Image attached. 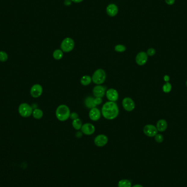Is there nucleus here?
<instances>
[{
  "instance_id": "1",
  "label": "nucleus",
  "mask_w": 187,
  "mask_h": 187,
  "mask_svg": "<svg viewBox=\"0 0 187 187\" xmlns=\"http://www.w3.org/2000/svg\"><path fill=\"white\" fill-rule=\"evenodd\" d=\"M119 108L115 102L108 101L104 103L102 108L101 113L104 118L113 120L119 114Z\"/></svg>"
},
{
  "instance_id": "2",
  "label": "nucleus",
  "mask_w": 187,
  "mask_h": 187,
  "mask_svg": "<svg viewBox=\"0 0 187 187\" xmlns=\"http://www.w3.org/2000/svg\"><path fill=\"white\" fill-rule=\"evenodd\" d=\"M70 110L67 106L61 104L59 106L56 110V117L57 119L61 122H65L70 118Z\"/></svg>"
},
{
  "instance_id": "3",
  "label": "nucleus",
  "mask_w": 187,
  "mask_h": 187,
  "mask_svg": "<svg viewBox=\"0 0 187 187\" xmlns=\"http://www.w3.org/2000/svg\"><path fill=\"white\" fill-rule=\"evenodd\" d=\"M92 81L97 85H101L104 82L106 79V72L103 69L99 68L96 70L92 74Z\"/></svg>"
},
{
  "instance_id": "4",
  "label": "nucleus",
  "mask_w": 187,
  "mask_h": 187,
  "mask_svg": "<svg viewBox=\"0 0 187 187\" xmlns=\"http://www.w3.org/2000/svg\"><path fill=\"white\" fill-rule=\"evenodd\" d=\"M74 47V42L73 39L67 37L62 41L60 48L61 50L65 53H68L71 51Z\"/></svg>"
},
{
  "instance_id": "5",
  "label": "nucleus",
  "mask_w": 187,
  "mask_h": 187,
  "mask_svg": "<svg viewBox=\"0 0 187 187\" xmlns=\"http://www.w3.org/2000/svg\"><path fill=\"white\" fill-rule=\"evenodd\" d=\"M18 112L21 117L27 118L33 114V108L28 104L23 103L19 106Z\"/></svg>"
},
{
  "instance_id": "6",
  "label": "nucleus",
  "mask_w": 187,
  "mask_h": 187,
  "mask_svg": "<svg viewBox=\"0 0 187 187\" xmlns=\"http://www.w3.org/2000/svg\"><path fill=\"white\" fill-rule=\"evenodd\" d=\"M122 105L126 111L131 112L135 109V104L133 100L130 98H125L122 101Z\"/></svg>"
},
{
  "instance_id": "7",
  "label": "nucleus",
  "mask_w": 187,
  "mask_h": 187,
  "mask_svg": "<svg viewBox=\"0 0 187 187\" xmlns=\"http://www.w3.org/2000/svg\"><path fill=\"white\" fill-rule=\"evenodd\" d=\"M108 141V139L106 135L104 134L98 135L97 136L95 137L94 139V143L95 145L98 147H102L106 145Z\"/></svg>"
},
{
  "instance_id": "8",
  "label": "nucleus",
  "mask_w": 187,
  "mask_h": 187,
  "mask_svg": "<svg viewBox=\"0 0 187 187\" xmlns=\"http://www.w3.org/2000/svg\"><path fill=\"white\" fill-rule=\"evenodd\" d=\"M43 92V88L39 84H34L30 89V94L34 98H38L41 96Z\"/></svg>"
},
{
  "instance_id": "9",
  "label": "nucleus",
  "mask_w": 187,
  "mask_h": 187,
  "mask_svg": "<svg viewBox=\"0 0 187 187\" xmlns=\"http://www.w3.org/2000/svg\"><path fill=\"white\" fill-rule=\"evenodd\" d=\"M157 129L153 125H146L143 128V132L146 136L154 137L157 134Z\"/></svg>"
},
{
  "instance_id": "10",
  "label": "nucleus",
  "mask_w": 187,
  "mask_h": 187,
  "mask_svg": "<svg viewBox=\"0 0 187 187\" xmlns=\"http://www.w3.org/2000/svg\"><path fill=\"white\" fill-rule=\"evenodd\" d=\"M135 60L137 65H144L148 61V55L145 51H141L137 54Z\"/></svg>"
},
{
  "instance_id": "11",
  "label": "nucleus",
  "mask_w": 187,
  "mask_h": 187,
  "mask_svg": "<svg viewBox=\"0 0 187 187\" xmlns=\"http://www.w3.org/2000/svg\"><path fill=\"white\" fill-rule=\"evenodd\" d=\"M106 95L107 99L109 101L112 102H116L118 100L119 98L118 92L116 90V89L113 88L108 89L107 92H106Z\"/></svg>"
},
{
  "instance_id": "12",
  "label": "nucleus",
  "mask_w": 187,
  "mask_h": 187,
  "mask_svg": "<svg viewBox=\"0 0 187 187\" xmlns=\"http://www.w3.org/2000/svg\"><path fill=\"white\" fill-rule=\"evenodd\" d=\"M95 126L91 123H86L82 125L81 128V132L86 135H91L94 133Z\"/></svg>"
},
{
  "instance_id": "13",
  "label": "nucleus",
  "mask_w": 187,
  "mask_h": 187,
  "mask_svg": "<svg viewBox=\"0 0 187 187\" xmlns=\"http://www.w3.org/2000/svg\"><path fill=\"white\" fill-rule=\"evenodd\" d=\"M92 92L95 98H102L106 94V89L104 86L98 85L94 88Z\"/></svg>"
},
{
  "instance_id": "14",
  "label": "nucleus",
  "mask_w": 187,
  "mask_h": 187,
  "mask_svg": "<svg viewBox=\"0 0 187 187\" xmlns=\"http://www.w3.org/2000/svg\"><path fill=\"white\" fill-rule=\"evenodd\" d=\"M89 116L90 119L92 121H98L101 117V112L96 107L90 109L89 111Z\"/></svg>"
},
{
  "instance_id": "15",
  "label": "nucleus",
  "mask_w": 187,
  "mask_h": 187,
  "mask_svg": "<svg viewBox=\"0 0 187 187\" xmlns=\"http://www.w3.org/2000/svg\"><path fill=\"white\" fill-rule=\"evenodd\" d=\"M106 12L107 14L111 17H115L118 12V7L115 4L111 3L107 6L106 8Z\"/></svg>"
},
{
  "instance_id": "16",
  "label": "nucleus",
  "mask_w": 187,
  "mask_h": 187,
  "mask_svg": "<svg viewBox=\"0 0 187 187\" xmlns=\"http://www.w3.org/2000/svg\"><path fill=\"white\" fill-rule=\"evenodd\" d=\"M167 127V124L165 120L164 119H161L158 120L157 123V131H159L161 132H163L165 131Z\"/></svg>"
},
{
  "instance_id": "17",
  "label": "nucleus",
  "mask_w": 187,
  "mask_h": 187,
  "mask_svg": "<svg viewBox=\"0 0 187 187\" xmlns=\"http://www.w3.org/2000/svg\"><path fill=\"white\" fill-rule=\"evenodd\" d=\"M84 104L89 109H92L96 106L94 103V98L92 96L87 97L84 101Z\"/></svg>"
},
{
  "instance_id": "18",
  "label": "nucleus",
  "mask_w": 187,
  "mask_h": 187,
  "mask_svg": "<svg viewBox=\"0 0 187 187\" xmlns=\"http://www.w3.org/2000/svg\"><path fill=\"white\" fill-rule=\"evenodd\" d=\"M132 186L130 181L127 179H122L118 183V187H131Z\"/></svg>"
},
{
  "instance_id": "19",
  "label": "nucleus",
  "mask_w": 187,
  "mask_h": 187,
  "mask_svg": "<svg viewBox=\"0 0 187 187\" xmlns=\"http://www.w3.org/2000/svg\"><path fill=\"white\" fill-rule=\"evenodd\" d=\"M92 81V78L88 75L83 76L80 79V83L84 86H88L91 83Z\"/></svg>"
},
{
  "instance_id": "20",
  "label": "nucleus",
  "mask_w": 187,
  "mask_h": 187,
  "mask_svg": "<svg viewBox=\"0 0 187 187\" xmlns=\"http://www.w3.org/2000/svg\"><path fill=\"white\" fill-rule=\"evenodd\" d=\"M33 117L36 119H41L43 116V112L41 110L36 108L34 110H33Z\"/></svg>"
},
{
  "instance_id": "21",
  "label": "nucleus",
  "mask_w": 187,
  "mask_h": 187,
  "mask_svg": "<svg viewBox=\"0 0 187 187\" xmlns=\"http://www.w3.org/2000/svg\"><path fill=\"white\" fill-rule=\"evenodd\" d=\"M72 124L73 128L76 130H80L81 129L82 126V123L79 118L73 120Z\"/></svg>"
},
{
  "instance_id": "22",
  "label": "nucleus",
  "mask_w": 187,
  "mask_h": 187,
  "mask_svg": "<svg viewBox=\"0 0 187 187\" xmlns=\"http://www.w3.org/2000/svg\"><path fill=\"white\" fill-rule=\"evenodd\" d=\"M63 56H64V53L61 49H56L55 51H54L53 53L54 59L57 60L61 59Z\"/></svg>"
},
{
  "instance_id": "23",
  "label": "nucleus",
  "mask_w": 187,
  "mask_h": 187,
  "mask_svg": "<svg viewBox=\"0 0 187 187\" xmlns=\"http://www.w3.org/2000/svg\"><path fill=\"white\" fill-rule=\"evenodd\" d=\"M8 59V54L4 51H0V61L6 62Z\"/></svg>"
},
{
  "instance_id": "24",
  "label": "nucleus",
  "mask_w": 187,
  "mask_h": 187,
  "mask_svg": "<svg viewBox=\"0 0 187 187\" xmlns=\"http://www.w3.org/2000/svg\"><path fill=\"white\" fill-rule=\"evenodd\" d=\"M172 89V86L170 83L169 82H167L165 83L163 86V90L164 92L165 93H169L171 92Z\"/></svg>"
},
{
  "instance_id": "25",
  "label": "nucleus",
  "mask_w": 187,
  "mask_h": 187,
  "mask_svg": "<svg viewBox=\"0 0 187 187\" xmlns=\"http://www.w3.org/2000/svg\"><path fill=\"white\" fill-rule=\"evenodd\" d=\"M126 47H125V45H116V47H114V50H115L116 51L119 52V53L124 52V51H126Z\"/></svg>"
},
{
  "instance_id": "26",
  "label": "nucleus",
  "mask_w": 187,
  "mask_h": 187,
  "mask_svg": "<svg viewBox=\"0 0 187 187\" xmlns=\"http://www.w3.org/2000/svg\"><path fill=\"white\" fill-rule=\"evenodd\" d=\"M155 140L157 143H161L164 141V137L161 134H157L155 136Z\"/></svg>"
},
{
  "instance_id": "27",
  "label": "nucleus",
  "mask_w": 187,
  "mask_h": 187,
  "mask_svg": "<svg viewBox=\"0 0 187 187\" xmlns=\"http://www.w3.org/2000/svg\"><path fill=\"white\" fill-rule=\"evenodd\" d=\"M146 53L148 55V56L152 57V56L154 55L155 54V50L154 48H149L147 50V51Z\"/></svg>"
},
{
  "instance_id": "28",
  "label": "nucleus",
  "mask_w": 187,
  "mask_h": 187,
  "mask_svg": "<svg viewBox=\"0 0 187 187\" xmlns=\"http://www.w3.org/2000/svg\"><path fill=\"white\" fill-rule=\"evenodd\" d=\"M102 102V98H94V103L96 104V106L101 104Z\"/></svg>"
},
{
  "instance_id": "29",
  "label": "nucleus",
  "mask_w": 187,
  "mask_h": 187,
  "mask_svg": "<svg viewBox=\"0 0 187 187\" xmlns=\"http://www.w3.org/2000/svg\"><path fill=\"white\" fill-rule=\"evenodd\" d=\"M70 118H71V119H72V120L77 119L78 118V115L77 113L73 112V113L70 114Z\"/></svg>"
},
{
  "instance_id": "30",
  "label": "nucleus",
  "mask_w": 187,
  "mask_h": 187,
  "mask_svg": "<svg viewBox=\"0 0 187 187\" xmlns=\"http://www.w3.org/2000/svg\"><path fill=\"white\" fill-rule=\"evenodd\" d=\"M165 2L168 5H172L175 2V0H165Z\"/></svg>"
},
{
  "instance_id": "31",
  "label": "nucleus",
  "mask_w": 187,
  "mask_h": 187,
  "mask_svg": "<svg viewBox=\"0 0 187 187\" xmlns=\"http://www.w3.org/2000/svg\"><path fill=\"white\" fill-rule=\"evenodd\" d=\"M64 4L66 6H70L71 4V0H65L64 1Z\"/></svg>"
},
{
  "instance_id": "32",
  "label": "nucleus",
  "mask_w": 187,
  "mask_h": 187,
  "mask_svg": "<svg viewBox=\"0 0 187 187\" xmlns=\"http://www.w3.org/2000/svg\"><path fill=\"white\" fill-rule=\"evenodd\" d=\"M82 134H83V133H82V132H77V134H76V137H77L79 138V137H82Z\"/></svg>"
},
{
  "instance_id": "33",
  "label": "nucleus",
  "mask_w": 187,
  "mask_h": 187,
  "mask_svg": "<svg viewBox=\"0 0 187 187\" xmlns=\"http://www.w3.org/2000/svg\"><path fill=\"white\" fill-rule=\"evenodd\" d=\"M83 0H71V1L74 3H80L83 1Z\"/></svg>"
},
{
  "instance_id": "34",
  "label": "nucleus",
  "mask_w": 187,
  "mask_h": 187,
  "mask_svg": "<svg viewBox=\"0 0 187 187\" xmlns=\"http://www.w3.org/2000/svg\"><path fill=\"white\" fill-rule=\"evenodd\" d=\"M169 79L170 78L168 76H167V75L165 76V77H164V80H165V81H166V82H167L169 80Z\"/></svg>"
},
{
  "instance_id": "35",
  "label": "nucleus",
  "mask_w": 187,
  "mask_h": 187,
  "mask_svg": "<svg viewBox=\"0 0 187 187\" xmlns=\"http://www.w3.org/2000/svg\"><path fill=\"white\" fill-rule=\"evenodd\" d=\"M131 187H143L142 185H141V184H135L133 186H132Z\"/></svg>"
},
{
  "instance_id": "36",
  "label": "nucleus",
  "mask_w": 187,
  "mask_h": 187,
  "mask_svg": "<svg viewBox=\"0 0 187 187\" xmlns=\"http://www.w3.org/2000/svg\"><path fill=\"white\" fill-rule=\"evenodd\" d=\"M186 86H187V82H186Z\"/></svg>"
}]
</instances>
